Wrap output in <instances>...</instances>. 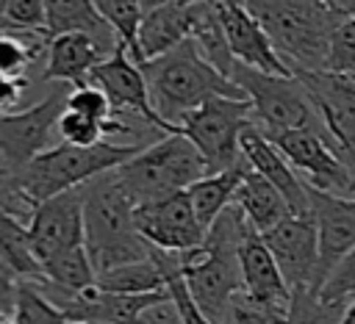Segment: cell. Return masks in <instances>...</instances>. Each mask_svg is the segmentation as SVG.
<instances>
[{"label":"cell","instance_id":"obj_1","mask_svg":"<svg viewBox=\"0 0 355 324\" xmlns=\"http://www.w3.org/2000/svg\"><path fill=\"white\" fill-rule=\"evenodd\" d=\"M139 66L147 80L150 100H153L158 116L166 119L169 125H175L178 130H180V122L191 111H197L202 102H208L214 97L247 100L244 91L230 78H225L219 69H214L200 55V50L191 39H186L175 50H169L158 58H150Z\"/></svg>","mask_w":355,"mask_h":324},{"label":"cell","instance_id":"obj_2","mask_svg":"<svg viewBox=\"0 0 355 324\" xmlns=\"http://www.w3.org/2000/svg\"><path fill=\"white\" fill-rule=\"evenodd\" d=\"M133 208L136 202L122 188L116 169L83 186V235L97 274L153 258V246L136 230Z\"/></svg>","mask_w":355,"mask_h":324},{"label":"cell","instance_id":"obj_3","mask_svg":"<svg viewBox=\"0 0 355 324\" xmlns=\"http://www.w3.org/2000/svg\"><path fill=\"white\" fill-rule=\"evenodd\" d=\"M283 64L297 72H322L330 33L344 17L330 0H247Z\"/></svg>","mask_w":355,"mask_h":324},{"label":"cell","instance_id":"obj_4","mask_svg":"<svg viewBox=\"0 0 355 324\" xmlns=\"http://www.w3.org/2000/svg\"><path fill=\"white\" fill-rule=\"evenodd\" d=\"M141 150H144L141 144H116V141H100L94 147H72L58 141L47 152L19 166V186L25 197L33 205H39L55 194L80 188L89 180L122 166Z\"/></svg>","mask_w":355,"mask_h":324},{"label":"cell","instance_id":"obj_5","mask_svg":"<svg viewBox=\"0 0 355 324\" xmlns=\"http://www.w3.org/2000/svg\"><path fill=\"white\" fill-rule=\"evenodd\" d=\"M205 174H211L208 163L183 133H169L116 166V177L136 205L186 191Z\"/></svg>","mask_w":355,"mask_h":324},{"label":"cell","instance_id":"obj_6","mask_svg":"<svg viewBox=\"0 0 355 324\" xmlns=\"http://www.w3.org/2000/svg\"><path fill=\"white\" fill-rule=\"evenodd\" d=\"M230 80L250 100L252 125L261 133L313 130V133L327 138V130L319 119V111H316L305 83L297 75H269V72H258V69H250V66L236 61Z\"/></svg>","mask_w":355,"mask_h":324},{"label":"cell","instance_id":"obj_7","mask_svg":"<svg viewBox=\"0 0 355 324\" xmlns=\"http://www.w3.org/2000/svg\"><path fill=\"white\" fill-rule=\"evenodd\" d=\"M250 125H252L250 100L214 97L180 122V133L197 147V152L202 155L211 172H222L241 161L239 138Z\"/></svg>","mask_w":355,"mask_h":324},{"label":"cell","instance_id":"obj_8","mask_svg":"<svg viewBox=\"0 0 355 324\" xmlns=\"http://www.w3.org/2000/svg\"><path fill=\"white\" fill-rule=\"evenodd\" d=\"M280 155L291 163V169L302 177L308 188L327 191L336 197H355V174L338 158L330 138L313 130H283V133H263Z\"/></svg>","mask_w":355,"mask_h":324},{"label":"cell","instance_id":"obj_9","mask_svg":"<svg viewBox=\"0 0 355 324\" xmlns=\"http://www.w3.org/2000/svg\"><path fill=\"white\" fill-rule=\"evenodd\" d=\"M89 83L103 89V94L111 102L114 116L139 119V122H144V125H150L166 136L180 133L175 125H169L166 119L158 116V111L150 100V89H147V80L141 75V66L130 58V53L122 44H116L114 53L94 66V72L89 75Z\"/></svg>","mask_w":355,"mask_h":324},{"label":"cell","instance_id":"obj_10","mask_svg":"<svg viewBox=\"0 0 355 324\" xmlns=\"http://www.w3.org/2000/svg\"><path fill=\"white\" fill-rule=\"evenodd\" d=\"M69 91L72 86L55 83V89L47 91L39 102L0 116V150L17 166H25L36 155L55 147L53 133H58V119L67 111Z\"/></svg>","mask_w":355,"mask_h":324},{"label":"cell","instance_id":"obj_11","mask_svg":"<svg viewBox=\"0 0 355 324\" xmlns=\"http://www.w3.org/2000/svg\"><path fill=\"white\" fill-rule=\"evenodd\" d=\"M133 222L139 235L153 249H161V252L183 255L202 246L205 241V227L197 222L186 191L139 202L133 208Z\"/></svg>","mask_w":355,"mask_h":324},{"label":"cell","instance_id":"obj_12","mask_svg":"<svg viewBox=\"0 0 355 324\" xmlns=\"http://www.w3.org/2000/svg\"><path fill=\"white\" fill-rule=\"evenodd\" d=\"M297 78L305 83L338 158L355 169V75L297 72Z\"/></svg>","mask_w":355,"mask_h":324},{"label":"cell","instance_id":"obj_13","mask_svg":"<svg viewBox=\"0 0 355 324\" xmlns=\"http://www.w3.org/2000/svg\"><path fill=\"white\" fill-rule=\"evenodd\" d=\"M266 249L272 252L286 285L294 291H313L319 271V235L311 213L288 216L272 230L261 233Z\"/></svg>","mask_w":355,"mask_h":324},{"label":"cell","instance_id":"obj_14","mask_svg":"<svg viewBox=\"0 0 355 324\" xmlns=\"http://www.w3.org/2000/svg\"><path fill=\"white\" fill-rule=\"evenodd\" d=\"M33 252L39 263H47L50 258L86 246L83 235V186L69 188L64 194H55L44 202H39L28 222Z\"/></svg>","mask_w":355,"mask_h":324},{"label":"cell","instance_id":"obj_15","mask_svg":"<svg viewBox=\"0 0 355 324\" xmlns=\"http://www.w3.org/2000/svg\"><path fill=\"white\" fill-rule=\"evenodd\" d=\"M308 213L313 216L319 235V271L313 294L330 277V271L355 246V197H336L327 191L308 188Z\"/></svg>","mask_w":355,"mask_h":324},{"label":"cell","instance_id":"obj_16","mask_svg":"<svg viewBox=\"0 0 355 324\" xmlns=\"http://www.w3.org/2000/svg\"><path fill=\"white\" fill-rule=\"evenodd\" d=\"M208 3L216 8L219 25H222L230 53L239 64L258 69V72H269V75H294L283 64L277 50L272 47L261 22L247 11V6L233 3V0H208Z\"/></svg>","mask_w":355,"mask_h":324},{"label":"cell","instance_id":"obj_17","mask_svg":"<svg viewBox=\"0 0 355 324\" xmlns=\"http://www.w3.org/2000/svg\"><path fill=\"white\" fill-rule=\"evenodd\" d=\"M239 269H241V294L258 305L261 310L272 313L275 318L286 321L291 305V288L286 285L272 252L266 249L261 233H250L239 246Z\"/></svg>","mask_w":355,"mask_h":324},{"label":"cell","instance_id":"obj_18","mask_svg":"<svg viewBox=\"0 0 355 324\" xmlns=\"http://www.w3.org/2000/svg\"><path fill=\"white\" fill-rule=\"evenodd\" d=\"M239 147H241V158L250 163V169L283 194V199L288 202L294 216L308 213V186L291 169V163L280 155V150L255 125L244 127V133L239 138Z\"/></svg>","mask_w":355,"mask_h":324},{"label":"cell","instance_id":"obj_19","mask_svg":"<svg viewBox=\"0 0 355 324\" xmlns=\"http://www.w3.org/2000/svg\"><path fill=\"white\" fill-rule=\"evenodd\" d=\"M114 50L97 42L89 33H61L50 39L42 80L44 83H67V86H86L89 75L100 61H105Z\"/></svg>","mask_w":355,"mask_h":324},{"label":"cell","instance_id":"obj_20","mask_svg":"<svg viewBox=\"0 0 355 324\" xmlns=\"http://www.w3.org/2000/svg\"><path fill=\"white\" fill-rule=\"evenodd\" d=\"M194 11L197 6H178V3H164L158 8L144 11L139 36H136V64H144L150 58H158L186 39H191L194 30Z\"/></svg>","mask_w":355,"mask_h":324},{"label":"cell","instance_id":"obj_21","mask_svg":"<svg viewBox=\"0 0 355 324\" xmlns=\"http://www.w3.org/2000/svg\"><path fill=\"white\" fill-rule=\"evenodd\" d=\"M247 172H250V163L241 158L239 163H233V166H227L222 172H211V174H205L202 180H197L194 186L186 188L189 202L194 208V216L205 227V233L216 222V216L233 202L236 188L241 186V180L247 177Z\"/></svg>","mask_w":355,"mask_h":324},{"label":"cell","instance_id":"obj_22","mask_svg":"<svg viewBox=\"0 0 355 324\" xmlns=\"http://www.w3.org/2000/svg\"><path fill=\"white\" fill-rule=\"evenodd\" d=\"M233 205L244 213V219L250 222V227L255 233H266L275 224H280L283 219L294 216L291 208H288V202L283 199V194L272 183H266L261 174H255L252 169L247 172V177L236 188Z\"/></svg>","mask_w":355,"mask_h":324},{"label":"cell","instance_id":"obj_23","mask_svg":"<svg viewBox=\"0 0 355 324\" xmlns=\"http://www.w3.org/2000/svg\"><path fill=\"white\" fill-rule=\"evenodd\" d=\"M44 14L50 39L61 33H89L111 50L119 44L114 30L92 6V0H44Z\"/></svg>","mask_w":355,"mask_h":324},{"label":"cell","instance_id":"obj_24","mask_svg":"<svg viewBox=\"0 0 355 324\" xmlns=\"http://www.w3.org/2000/svg\"><path fill=\"white\" fill-rule=\"evenodd\" d=\"M0 258L14 269V274L22 282L42 280V263L33 252L28 224L3 208H0Z\"/></svg>","mask_w":355,"mask_h":324},{"label":"cell","instance_id":"obj_25","mask_svg":"<svg viewBox=\"0 0 355 324\" xmlns=\"http://www.w3.org/2000/svg\"><path fill=\"white\" fill-rule=\"evenodd\" d=\"M94 285L100 291H108V294L141 296V294H161V291H166V277H164L158 260L147 258V260H139V263H125V266L100 271Z\"/></svg>","mask_w":355,"mask_h":324},{"label":"cell","instance_id":"obj_26","mask_svg":"<svg viewBox=\"0 0 355 324\" xmlns=\"http://www.w3.org/2000/svg\"><path fill=\"white\" fill-rule=\"evenodd\" d=\"M191 42L197 44L200 55L214 66L219 69L225 78H230L233 72V53H230V44L225 39V30L219 25V17H216V8L211 3H202L197 6L194 11V30H191Z\"/></svg>","mask_w":355,"mask_h":324},{"label":"cell","instance_id":"obj_27","mask_svg":"<svg viewBox=\"0 0 355 324\" xmlns=\"http://www.w3.org/2000/svg\"><path fill=\"white\" fill-rule=\"evenodd\" d=\"M42 280H47L64 291H86L97 282V271L92 266L86 246H78V249L61 252V255L50 258L47 263H42Z\"/></svg>","mask_w":355,"mask_h":324},{"label":"cell","instance_id":"obj_28","mask_svg":"<svg viewBox=\"0 0 355 324\" xmlns=\"http://www.w3.org/2000/svg\"><path fill=\"white\" fill-rule=\"evenodd\" d=\"M92 6L97 8V14L105 19V25L114 30L116 42L130 53V58L136 55V36H139V25L144 17V8L139 0H92Z\"/></svg>","mask_w":355,"mask_h":324},{"label":"cell","instance_id":"obj_29","mask_svg":"<svg viewBox=\"0 0 355 324\" xmlns=\"http://www.w3.org/2000/svg\"><path fill=\"white\" fill-rule=\"evenodd\" d=\"M347 305H336V302H324L319 294L302 288L291 294V305H288V316L286 324H338L344 316Z\"/></svg>","mask_w":355,"mask_h":324},{"label":"cell","instance_id":"obj_30","mask_svg":"<svg viewBox=\"0 0 355 324\" xmlns=\"http://www.w3.org/2000/svg\"><path fill=\"white\" fill-rule=\"evenodd\" d=\"M11 318L19 324H69L67 316L33 282H19V294H17Z\"/></svg>","mask_w":355,"mask_h":324},{"label":"cell","instance_id":"obj_31","mask_svg":"<svg viewBox=\"0 0 355 324\" xmlns=\"http://www.w3.org/2000/svg\"><path fill=\"white\" fill-rule=\"evenodd\" d=\"M341 14L344 17L338 19V25L330 33L327 58H324V69L322 72L355 75V17H349L347 11H341Z\"/></svg>","mask_w":355,"mask_h":324},{"label":"cell","instance_id":"obj_32","mask_svg":"<svg viewBox=\"0 0 355 324\" xmlns=\"http://www.w3.org/2000/svg\"><path fill=\"white\" fill-rule=\"evenodd\" d=\"M0 208L8 210L11 216L22 219L25 224L31 222L33 213V202L25 197L22 186H19V166L0 150Z\"/></svg>","mask_w":355,"mask_h":324},{"label":"cell","instance_id":"obj_33","mask_svg":"<svg viewBox=\"0 0 355 324\" xmlns=\"http://www.w3.org/2000/svg\"><path fill=\"white\" fill-rule=\"evenodd\" d=\"M67 108L86 116V119H94V122H111L114 119V111H111V102L108 97L103 94V89L86 83V86H75L69 91V100H67Z\"/></svg>","mask_w":355,"mask_h":324},{"label":"cell","instance_id":"obj_34","mask_svg":"<svg viewBox=\"0 0 355 324\" xmlns=\"http://www.w3.org/2000/svg\"><path fill=\"white\" fill-rule=\"evenodd\" d=\"M324 302H336V305H347L355 296V246L352 252L330 271V277L322 282V288L316 291Z\"/></svg>","mask_w":355,"mask_h":324},{"label":"cell","instance_id":"obj_35","mask_svg":"<svg viewBox=\"0 0 355 324\" xmlns=\"http://www.w3.org/2000/svg\"><path fill=\"white\" fill-rule=\"evenodd\" d=\"M6 19H8L11 30H44L47 33L44 0H8Z\"/></svg>","mask_w":355,"mask_h":324},{"label":"cell","instance_id":"obj_36","mask_svg":"<svg viewBox=\"0 0 355 324\" xmlns=\"http://www.w3.org/2000/svg\"><path fill=\"white\" fill-rule=\"evenodd\" d=\"M166 291H169L172 302L178 305L183 324H214V321L194 305V299L189 296V291H186V285H183V280H180L178 274H169V277H166Z\"/></svg>","mask_w":355,"mask_h":324},{"label":"cell","instance_id":"obj_37","mask_svg":"<svg viewBox=\"0 0 355 324\" xmlns=\"http://www.w3.org/2000/svg\"><path fill=\"white\" fill-rule=\"evenodd\" d=\"M219 324H286V321L275 318L272 313H266L258 305H252L244 294H239L236 302L230 305V310L225 313V318Z\"/></svg>","mask_w":355,"mask_h":324},{"label":"cell","instance_id":"obj_38","mask_svg":"<svg viewBox=\"0 0 355 324\" xmlns=\"http://www.w3.org/2000/svg\"><path fill=\"white\" fill-rule=\"evenodd\" d=\"M28 89H31V78H11L0 72V116L19 111L17 105L22 102Z\"/></svg>","mask_w":355,"mask_h":324},{"label":"cell","instance_id":"obj_39","mask_svg":"<svg viewBox=\"0 0 355 324\" xmlns=\"http://www.w3.org/2000/svg\"><path fill=\"white\" fill-rule=\"evenodd\" d=\"M136 324H183V318H180V310H178V305L172 302V296H169V291H166V296L158 299V302H153V305L139 316Z\"/></svg>","mask_w":355,"mask_h":324},{"label":"cell","instance_id":"obj_40","mask_svg":"<svg viewBox=\"0 0 355 324\" xmlns=\"http://www.w3.org/2000/svg\"><path fill=\"white\" fill-rule=\"evenodd\" d=\"M19 277L14 274V269L0 258V316H11L14 305H17V294H19Z\"/></svg>","mask_w":355,"mask_h":324},{"label":"cell","instance_id":"obj_41","mask_svg":"<svg viewBox=\"0 0 355 324\" xmlns=\"http://www.w3.org/2000/svg\"><path fill=\"white\" fill-rule=\"evenodd\" d=\"M330 3H336L341 11H347L349 17H355V0H330Z\"/></svg>","mask_w":355,"mask_h":324},{"label":"cell","instance_id":"obj_42","mask_svg":"<svg viewBox=\"0 0 355 324\" xmlns=\"http://www.w3.org/2000/svg\"><path fill=\"white\" fill-rule=\"evenodd\" d=\"M6 3H8V0H0V30H11V25H8V19H6Z\"/></svg>","mask_w":355,"mask_h":324},{"label":"cell","instance_id":"obj_43","mask_svg":"<svg viewBox=\"0 0 355 324\" xmlns=\"http://www.w3.org/2000/svg\"><path fill=\"white\" fill-rule=\"evenodd\" d=\"M172 3H178V6H202L208 0H172Z\"/></svg>","mask_w":355,"mask_h":324},{"label":"cell","instance_id":"obj_44","mask_svg":"<svg viewBox=\"0 0 355 324\" xmlns=\"http://www.w3.org/2000/svg\"><path fill=\"white\" fill-rule=\"evenodd\" d=\"M11 321V316H0V324H8Z\"/></svg>","mask_w":355,"mask_h":324},{"label":"cell","instance_id":"obj_45","mask_svg":"<svg viewBox=\"0 0 355 324\" xmlns=\"http://www.w3.org/2000/svg\"><path fill=\"white\" fill-rule=\"evenodd\" d=\"M78 324H105V321H78Z\"/></svg>","mask_w":355,"mask_h":324},{"label":"cell","instance_id":"obj_46","mask_svg":"<svg viewBox=\"0 0 355 324\" xmlns=\"http://www.w3.org/2000/svg\"><path fill=\"white\" fill-rule=\"evenodd\" d=\"M352 174H355V169H352Z\"/></svg>","mask_w":355,"mask_h":324}]
</instances>
